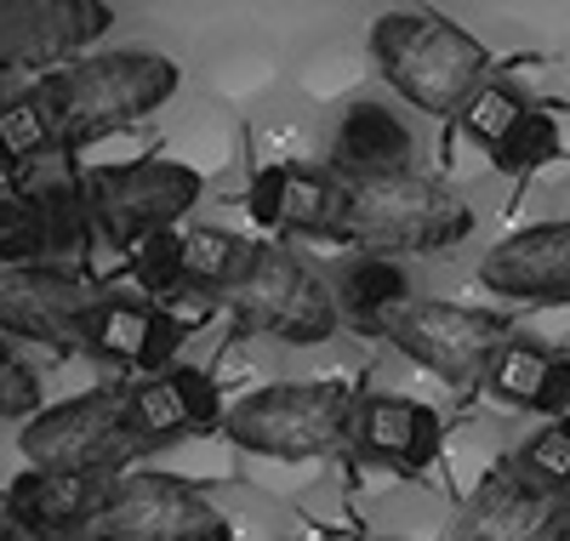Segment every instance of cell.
<instances>
[{
    "label": "cell",
    "mask_w": 570,
    "mask_h": 541,
    "mask_svg": "<svg viewBox=\"0 0 570 541\" xmlns=\"http://www.w3.org/2000/svg\"><path fill=\"white\" fill-rule=\"evenodd\" d=\"M234 336H274V342H325L343 325L331 279L314 274L292 245H263L252 279L228 297Z\"/></svg>",
    "instance_id": "52a82bcc"
},
{
    "label": "cell",
    "mask_w": 570,
    "mask_h": 541,
    "mask_svg": "<svg viewBox=\"0 0 570 541\" xmlns=\"http://www.w3.org/2000/svg\"><path fill=\"white\" fill-rule=\"evenodd\" d=\"M257 257H263V245L234 228H212V223L183 228V279L217 291V297H234L252 279Z\"/></svg>",
    "instance_id": "7402d4cb"
},
{
    "label": "cell",
    "mask_w": 570,
    "mask_h": 541,
    "mask_svg": "<svg viewBox=\"0 0 570 541\" xmlns=\"http://www.w3.org/2000/svg\"><path fill=\"white\" fill-rule=\"evenodd\" d=\"M553 502L513 473V462L491 468L468 490V502L451 519V541H548Z\"/></svg>",
    "instance_id": "e0dca14e"
},
{
    "label": "cell",
    "mask_w": 570,
    "mask_h": 541,
    "mask_svg": "<svg viewBox=\"0 0 570 541\" xmlns=\"http://www.w3.org/2000/svg\"><path fill=\"white\" fill-rule=\"evenodd\" d=\"M411 126L376 104V97H360V104L343 109L337 120V142H331V177L337 183H365V177H389V171H411Z\"/></svg>",
    "instance_id": "ac0fdd59"
},
{
    "label": "cell",
    "mask_w": 570,
    "mask_h": 541,
    "mask_svg": "<svg viewBox=\"0 0 570 541\" xmlns=\"http://www.w3.org/2000/svg\"><path fill=\"white\" fill-rule=\"evenodd\" d=\"M360 393L343 376L325 382H268L228 405L223 439L268 462H320L331 451L354 445Z\"/></svg>",
    "instance_id": "277c9868"
},
{
    "label": "cell",
    "mask_w": 570,
    "mask_h": 541,
    "mask_svg": "<svg viewBox=\"0 0 570 541\" xmlns=\"http://www.w3.org/2000/svg\"><path fill=\"white\" fill-rule=\"evenodd\" d=\"M513 473L548 502L570 496V416H559L542 433H531L525 445L513 451Z\"/></svg>",
    "instance_id": "d4e9b609"
},
{
    "label": "cell",
    "mask_w": 570,
    "mask_h": 541,
    "mask_svg": "<svg viewBox=\"0 0 570 541\" xmlns=\"http://www.w3.org/2000/svg\"><path fill=\"white\" fill-rule=\"evenodd\" d=\"M0 541H29V535H23V530L7 519V513H0Z\"/></svg>",
    "instance_id": "836d02e7"
},
{
    "label": "cell",
    "mask_w": 570,
    "mask_h": 541,
    "mask_svg": "<svg viewBox=\"0 0 570 541\" xmlns=\"http://www.w3.org/2000/svg\"><path fill=\"white\" fill-rule=\"evenodd\" d=\"M155 308H160L183 336H188V331H200V325H212V319H217L223 297H217V291H206V285H188V279H183L177 291H166V297H160Z\"/></svg>",
    "instance_id": "1f68e13d"
},
{
    "label": "cell",
    "mask_w": 570,
    "mask_h": 541,
    "mask_svg": "<svg viewBox=\"0 0 570 541\" xmlns=\"http://www.w3.org/2000/svg\"><path fill=\"white\" fill-rule=\"evenodd\" d=\"M343 183L314 166H263L252 177V217L285 239H337Z\"/></svg>",
    "instance_id": "5bb4252c"
},
{
    "label": "cell",
    "mask_w": 570,
    "mask_h": 541,
    "mask_svg": "<svg viewBox=\"0 0 570 541\" xmlns=\"http://www.w3.org/2000/svg\"><path fill=\"white\" fill-rule=\"evenodd\" d=\"M383 342L400 348L411 365H422V371H434L440 382H451V387H485L497 354L508 348L513 336H508V319L491 314V308L411 297L383 325Z\"/></svg>",
    "instance_id": "8992f818"
},
{
    "label": "cell",
    "mask_w": 570,
    "mask_h": 541,
    "mask_svg": "<svg viewBox=\"0 0 570 541\" xmlns=\"http://www.w3.org/2000/svg\"><path fill=\"white\" fill-rule=\"evenodd\" d=\"M177 91V63L160 52H98L75 58L52 75H40L35 97L52 115L58 149H86L98 137H115L137 126L142 115H155L166 97Z\"/></svg>",
    "instance_id": "6da1fadb"
},
{
    "label": "cell",
    "mask_w": 570,
    "mask_h": 541,
    "mask_svg": "<svg viewBox=\"0 0 570 541\" xmlns=\"http://www.w3.org/2000/svg\"><path fill=\"white\" fill-rule=\"evenodd\" d=\"M548 541H570V496L553 502V513H548Z\"/></svg>",
    "instance_id": "d6a6232c"
},
{
    "label": "cell",
    "mask_w": 570,
    "mask_h": 541,
    "mask_svg": "<svg viewBox=\"0 0 570 541\" xmlns=\"http://www.w3.org/2000/svg\"><path fill=\"white\" fill-rule=\"evenodd\" d=\"M86 541H234V524L195 484L166 473H126L115 479Z\"/></svg>",
    "instance_id": "9c48e42d"
},
{
    "label": "cell",
    "mask_w": 570,
    "mask_h": 541,
    "mask_svg": "<svg viewBox=\"0 0 570 541\" xmlns=\"http://www.w3.org/2000/svg\"><path fill=\"white\" fill-rule=\"evenodd\" d=\"M200 200V171L183 160H137V166H104L86 177V206L98 234L126 257L131 245L171 234L177 217Z\"/></svg>",
    "instance_id": "ba28073f"
},
{
    "label": "cell",
    "mask_w": 570,
    "mask_h": 541,
    "mask_svg": "<svg viewBox=\"0 0 570 541\" xmlns=\"http://www.w3.org/2000/svg\"><path fill=\"white\" fill-rule=\"evenodd\" d=\"M115 23L104 0H0V75H35L52 63H75Z\"/></svg>",
    "instance_id": "8fae6325"
},
{
    "label": "cell",
    "mask_w": 570,
    "mask_h": 541,
    "mask_svg": "<svg viewBox=\"0 0 570 541\" xmlns=\"http://www.w3.org/2000/svg\"><path fill=\"white\" fill-rule=\"evenodd\" d=\"M18 194H23V200L35 206V217H40V234H46V263L86 252L91 234H98V223H91V206H86V177L52 171V177L23 183Z\"/></svg>",
    "instance_id": "44dd1931"
},
{
    "label": "cell",
    "mask_w": 570,
    "mask_h": 541,
    "mask_svg": "<svg viewBox=\"0 0 570 541\" xmlns=\"http://www.w3.org/2000/svg\"><path fill=\"white\" fill-rule=\"evenodd\" d=\"M177 348H183V331L155 303H131V297H104L86 331V354L131 376H166L177 365Z\"/></svg>",
    "instance_id": "2e32d148"
},
{
    "label": "cell",
    "mask_w": 570,
    "mask_h": 541,
    "mask_svg": "<svg viewBox=\"0 0 570 541\" xmlns=\"http://www.w3.org/2000/svg\"><path fill=\"white\" fill-rule=\"evenodd\" d=\"M445 445V422L434 405L400 400V393H360L354 416V451L383 462L394 473H422Z\"/></svg>",
    "instance_id": "9a60e30c"
},
{
    "label": "cell",
    "mask_w": 570,
    "mask_h": 541,
    "mask_svg": "<svg viewBox=\"0 0 570 541\" xmlns=\"http://www.w3.org/2000/svg\"><path fill=\"white\" fill-rule=\"evenodd\" d=\"M166 376H171V387H177V400H183L188 422H195V433H223L228 411H223L217 382H212L206 371H195V365H171Z\"/></svg>",
    "instance_id": "f546056e"
},
{
    "label": "cell",
    "mask_w": 570,
    "mask_h": 541,
    "mask_svg": "<svg viewBox=\"0 0 570 541\" xmlns=\"http://www.w3.org/2000/svg\"><path fill=\"white\" fill-rule=\"evenodd\" d=\"M98 291L58 263L0 268V336L40 342L52 354H86V331L98 314Z\"/></svg>",
    "instance_id": "30bf717a"
},
{
    "label": "cell",
    "mask_w": 570,
    "mask_h": 541,
    "mask_svg": "<svg viewBox=\"0 0 570 541\" xmlns=\"http://www.w3.org/2000/svg\"><path fill=\"white\" fill-rule=\"evenodd\" d=\"M525 115H531V104H525V97H519L513 86H502V80H491L480 97H473V104L456 115L462 120V137H473V142H480V149H502V142L519 131V126H525Z\"/></svg>",
    "instance_id": "484cf974"
},
{
    "label": "cell",
    "mask_w": 570,
    "mask_h": 541,
    "mask_svg": "<svg viewBox=\"0 0 570 541\" xmlns=\"http://www.w3.org/2000/svg\"><path fill=\"white\" fill-rule=\"evenodd\" d=\"M331 297H337V314L354 331L383 336V325L394 319V308L411 303V279L389 257H348L337 274H331Z\"/></svg>",
    "instance_id": "ffe728a7"
},
{
    "label": "cell",
    "mask_w": 570,
    "mask_h": 541,
    "mask_svg": "<svg viewBox=\"0 0 570 541\" xmlns=\"http://www.w3.org/2000/svg\"><path fill=\"white\" fill-rule=\"evenodd\" d=\"M23 462L40 473H91V479H126V468L142 456L131 411H126V382L91 387L80 400L46 405L18 433Z\"/></svg>",
    "instance_id": "5b68a950"
},
{
    "label": "cell",
    "mask_w": 570,
    "mask_h": 541,
    "mask_svg": "<svg viewBox=\"0 0 570 541\" xmlns=\"http://www.w3.org/2000/svg\"><path fill=\"white\" fill-rule=\"evenodd\" d=\"M480 279L502 303H570V217L491 245Z\"/></svg>",
    "instance_id": "4fadbf2b"
},
{
    "label": "cell",
    "mask_w": 570,
    "mask_h": 541,
    "mask_svg": "<svg viewBox=\"0 0 570 541\" xmlns=\"http://www.w3.org/2000/svg\"><path fill=\"white\" fill-rule=\"evenodd\" d=\"M371 58L383 69V80L405 97L411 109L428 115H462L473 97H480L491 80V58L485 46L468 29H456L440 12H383L371 29Z\"/></svg>",
    "instance_id": "7a4b0ae2"
},
{
    "label": "cell",
    "mask_w": 570,
    "mask_h": 541,
    "mask_svg": "<svg viewBox=\"0 0 570 541\" xmlns=\"http://www.w3.org/2000/svg\"><path fill=\"white\" fill-rule=\"evenodd\" d=\"M502 171H513V177H525V171H542L548 160H559V120L548 115V109H531L525 115V126H519L502 149L491 155Z\"/></svg>",
    "instance_id": "f1b7e54d"
},
{
    "label": "cell",
    "mask_w": 570,
    "mask_h": 541,
    "mask_svg": "<svg viewBox=\"0 0 570 541\" xmlns=\"http://www.w3.org/2000/svg\"><path fill=\"white\" fill-rule=\"evenodd\" d=\"M109 490H115V479L23 468L7 484V496H0V513H7L29 541H80L91 524H98Z\"/></svg>",
    "instance_id": "7c38bea8"
},
{
    "label": "cell",
    "mask_w": 570,
    "mask_h": 541,
    "mask_svg": "<svg viewBox=\"0 0 570 541\" xmlns=\"http://www.w3.org/2000/svg\"><path fill=\"white\" fill-rule=\"evenodd\" d=\"M126 268H131V279H137L142 291H149V303H160L166 291L183 285V234L171 228V234H155V239L131 245Z\"/></svg>",
    "instance_id": "83f0119b"
},
{
    "label": "cell",
    "mask_w": 570,
    "mask_h": 541,
    "mask_svg": "<svg viewBox=\"0 0 570 541\" xmlns=\"http://www.w3.org/2000/svg\"><path fill=\"white\" fill-rule=\"evenodd\" d=\"M46 405H40V376L18 360V354H7L0 348V422H35Z\"/></svg>",
    "instance_id": "4dcf8cb0"
},
{
    "label": "cell",
    "mask_w": 570,
    "mask_h": 541,
    "mask_svg": "<svg viewBox=\"0 0 570 541\" xmlns=\"http://www.w3.org/2000/svg\"><path fill=\"white\" fill-rule=\"evenodd\" d=\"M485 400L508 411H537V416H570V360L548 354L537 342H508L485 376Z\"/></svg>",
    "instance_id": "d6986e66"
},
{
    "label": "cell",
    "mask_w": 570,
    "mask_h": 541,
    "mask_svg": "<svg viewBox=\"0 0 570 541\" xmlns=\"http://www.w3.org/2000/svg\"><path fill=\"white\" fill-rule=\"evenodd\" d=\"M58 149V131H52V115L35 91H18L0 104V177H18L29 171L40 155Z\"/></svg>",
    "instance_id": "603a6c76"
},
{
    "label": "cell",
    "mask_w": 570,
    "mask_h": 541,
    "mask_svg": "<svg viewBox=\"0 0 570 541\" xmlns=\"http://www.w3.org/2000/svg\"><path fill=\"white\" fill-rule=\"evenodd\" d=\"M126 411H131V433H137L142 451H160V445H171V439L195 433L171 376H131L126 382Z\"/></svg>",
    "instance_id": "cb8c5ba5"
},
{
    "label": "cell",
    "mask_w": 570,
    "mask_h": 541,
    "mask_svg": "<svg viewBox=\"0 0 570 541\" xmlns=\"http://www.w3.org/2000/svg\"><path fill=\"white\" fill-rule=\"evenodd\" d=\"M29 263H46V234L35 206L18 188H7L0 194V268H29Z\"/></svg>",
    "instance_id": "4316f807"
},
{
    "label": "cell",
    "mask_w": 570,
    "mask_h": 541,
    "mask_svg": "<svg viewBox=\"0 0 570 541\" xmlns=\"http://www.w3.org/2000/svg\"><path fill=\"white\" fill-rule=\"evenodd\" d=\"M473 234V212L456 188H445L428 171H389L343 183V212L337 239L354 245L360 257H389V252H445Z\"/></svg>",
    "instance_id": "3957f363"
}]
</instances>
